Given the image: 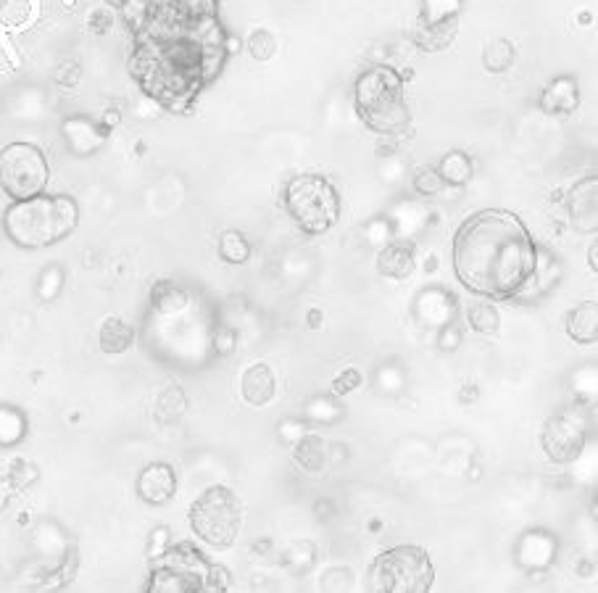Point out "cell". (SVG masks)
<instances>
[{"mask_svg": "<svg viewBox=\"0 0 598 593\" xmlns=\"http://www.w3.org/2000/svg\"><path fill=\"white\" fill-rule=\"evenodd\" d=\"M219 254H222L224 261H230V264H243L251 256V248H248V243H245L240 232L230 230L219 238Z\"/></svg>", "mask_w": 598, "mask_h": 593, "instance_id": "ac0fdd59", "label": "cell"}, {"mask_svg": "<svg viewBox=\"0 0 598 593\" xmlns=\"http://www.w3.org/2000/svg\"><path fill=\"white\" fill-rule=\"evenodd\" d=\"M435 580L433 562L419 546H396L382 551L372 565L369 586L388 593L430 591Z\"/></svg>", "mask_w": 598, "mask_h": 593, "instance_id": "8992f818", "label": "cell"}, {"mask_svg": "<svg viewBox=\"0 0 598 593\" xmlns=\"http://www.w3.org/2000/svg\"><path fill=\"white\" fill-rule=\"evenodd\" d=\"M567 333L577 343H596L598 340V306L596 301H585L570 311L567 319Z\"/></svg>", "mask_w": 598, "mask_h": 593, "instance_id": "4fadbf2b", "label": "cell"}, {"mask_svg": "<svg viewBox=\"0 0 598 593\" xmlns=\"http://www.w3.org/2000/svg\"><path fill=\"white\" fill-rule=\"evenodd\" d=\"M535 264L538 248L514 211H477L454 235V272L475 296L493 301L527 296Z\"/></svg>", "mask_w": 598, "mask_h": 593, "instance_id": "7a4b0ae2", "label": "cell"}, {"mask_svg": "<svg viewBox=\"0 0 598 593\" xmlns=\"http://www.w3.org/2000/svg\"><path fill=\"white\" fill-rule=\"evenodd\" d=\"M243 393L251 404L256 406L269 404L274 396V375L269 372V367L259 364V367L248 369L243 380Z\"/></svg>", "mask_w": 598, "mask_h": 593, "instance_id": "9a60e30c", "label": "cell"}, {"mask_svg": "<svg viewBox=\"0 0 598 593\" xmlns=\"http://www.w3.org/2000/svg\"><path fill=\"white\" fill-rule=\"evenodd\" d=\"M414 185H417V190L422 193V196H435V193H440V190H443V185H446V182L440 180L438 169H425V172L417 174Z\"/></svg>", "mask_w": 598, "mask_h": 593, "instance_id": "44dd1931", "label": "cell"}, {"mask_svg": "<svg viewBox=\"0 0 598 593\" xmlns=\"http://www.w3.org/2000/svg\"><path fill=\"white\" fill-rule=\"evenodd\" d=\"M514 51L512 45L506 43V40H493V43L485 48V66H488L490 72H501L506 66L512 64Z\"/></svg>", "mask_w": 598, "mask_h": 593, "instance_id": "ffe728a7", "label": "cell"}, {"mask_svg": "<svg viewBox=\"0 0 598 593\" xmlns=\"http://www.w3.org/2000/svg\"><path fill=\"white\" fill-rule=\"evenodd\" d=\"M570 209L577 230H596V177H588L580 185H575L570 196Z\"/></svg>", "mask_w": 598, "mask_h": 593, "instance_id": "8fae6325", "label": "cell"}, {"mask_svg": "<svg viewBox=\"0 0 598 593\" xmlns=\"http://www.w3.org/2000/svg\"><path fill=\"white\" fill-rule=\"evenodd\" d=\"M174 488H177V480H174V472L169 464H151V467H145L140 480H137L140 499L148 501V504H156V507L172 499Z\"/></svg>", "mask_w": 598, "mask_h": 593, "instance_id": "30bf717a", "label": "cell"}, {"mask_svg": "<svg viewBox=\"0 0 598 593\" xmlns=\"http://www.w3.org/2000/svg\"><path fill=\"white\" fill-rule=\"evenodd\" d=\"M356 111L372 132L396 135L409 127L404 80L396 69L380 64L369 66L356 80Z\"/></svg>", "mask_w": 598, "mask_h": 593, "instance_id": "277c9868", "label": "cell"}, {"mask_svg": "<svg viewBox=\"0 0 598 593\" xmlns=\"http://www.w3.org/2000/svg\"><path fill=\"white\" fill-rule=\"evenodd\" d=\"M585 446V427L575 417H551L543 427V449L559 464H567L580 456Z\"/></svg>", "mask_w": 598, "mask_h": 593, "instance_id": "9c48e42d", "label": "cell"}, {"mask_svg": "<svg viewBox=\"0 0 598 593\" xmlns=\"http://www.w3.org/2000/svg\"><path fill=\"white\" fill-rule=\"evenodd\" d=\"M190 525L211 546H230L240 530L238 501L227 488H211L190 509Z\"/></svg>", "mask_w": 598, "mask_h": 593, "instance_id": "ba28073f", "label": "cell"}, {"mask_svg": "<svg viewBox=\"0 0 598 593\" xmlns=\"http://www.w3.org/2000/svg\"><path fill=\"white\" fill-rule=\"evenodd\" d=\"M290 219L306 235H325L340 219V196L322 174L303 172L285 185L282 193Z\"/></svg>", "mask_w": 598, "mask_h": 593, "instance_id": "5b68a950", "label": "cell"}, {"mask_svg": "<svg viewBox=\"0 0 598 593\" xmlns=\"http://www.w3.org/2000/svg\"><path fill=\"white\" fill-rule=\"evenodd\" d=\"M377 269L380 275L390 280H406L414 272V254L409 246H390L377 256Z\"/></svg>", "mask_w": 598, "mask_h": 593, "instance_id": "5bb4252c", "label": "cell"}, {"mask_svg": "<svg viewBox=\"0 0 598 593\" xmlns=\"http://www.w3.org/2000/svg\"><path fill=\"white\" fill-rule=\"evenodd\" d=\"M80 222L77 203L69 196H32L16 201L3 217L8 238L19 248H45L69 238Z\"/></svg>", "mask_w": 598, "mask_h": 593, "instance_id": "3957f363", "label": "cell"}, {"mask_svg": "<svg viewBox=\"0 0 598 593\" xmlns=\"http://www.w3.org/2000/svg\"><path fill=\"white\" fill-rule=\"evenodd\" d=\"M438 174L440 180L446 182V185H451V188H462V185L469 182V177H472V161H469L467 153L451 151L440 161Z\"/></svg>", "mask_w": 598, "mask_h": 593, "instance_id": "2e32d148", "label": "cell"}, {"mask_svg": "<svg viewBox=\"0 0 598 593\" xmlns=\"http://www.w3.org/2000/svg\"><path fill=\"white\" fill-rule=\"evenodd\" d=\"M132 340H135V333H132V327H127L122 319H109L101 330V348L106 354H122L127 348L132 346Z\"/></svg>", "mask_w": 598, "mask_h": 593, "instance_id": "e0dca14e", "label": "cell"}, {"mask_svg": "<svg viewBox=\"0 0 598 593\" xmlns=\"http://www.w3.org/2000/svg\"><path fill=\"white\" fill-rule=\"evenodd\" d=\"M51 169L45 153L32 143H11L0 151V188L14 201L40 196Z\"/></svg>", "mask_w": 598, "mask_h": 593, "instance_id": "52a82bcc", "label": "cell"}, {"mask_svg": "<svg viewBox=\"0 0 598 593\" xmlns=\"http://www.w3.org/2000/svg\"><path fill=\"white\" fill-rule=\"evenodd\" d=\"M127 69L153 103L188 114L232 53L219 0H122Z\"/></svg>", "mask_w": 598, "mask_h": 593, "instance_id": "6da1fadb", "label": "cell"}, {"mask_svg": "<svg viewBox=\"0 0 598 593\" xmlns=\"http://www.w3.org/2000/svg\"><path fill=\"white\" fill-rule=\"evenodd\" d=\"M338 380H343V383H338V385H335V388H338L340 393H346V391H351V388H356V385L361 383V375H359V372H356V369H348L346 375L338 377Z\"/></svg>", "mask_w": 598, "mask_h": 593, "instance_id": "7402d4cb", "label": "cell"}, {"mask_svg": "<svg viewBox=\"0 0 598 593\" xmlns=\"http://www.w3.org/2000/svg\"><path fill=\"white\" fill-rule=\"evenodd\" d=\"M469 325L480 335H493L498 330V311L488 304H477L469 311Z\"/></svg>", "mask_w": 598, "mask_h": 593, "instance_id": "d6986e66", "label": "cell"}, {"mask_svg": "<svg viewBox=\"0 0 598 593\" xmlns=\"http://www.w3.org/2000/svg\"><path fill=\"white\" fill-rule=\"evenodd\" d=\"M541 106L551 114H572L580 106V87L572 77H559L548 82L541 95Z\"/></svg>", "mask_w": 598, "mask_h": 593, "instance_id": "7c38bea8", "label": "cell"}]
</instances>
